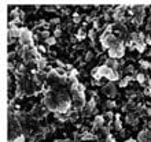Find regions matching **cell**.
I'll use <instances>...</instances> for the list:
<instances>
[{
  "mask_svg": "<svg viewBox=\"0 0 151 142\" xmlns=\"http://www.w3.org/2000/svg\"><path fill=\"white\" fill-rule=\"evenodd\" d=\"M100 77H106V78H109L110 81H115V79H118V75L115 74L111 68H109L107 66H104V67H99L96 78H100Z\"/></svg>",
  "mask_w": 151,
  "mask_h": 142,
  "instance_id": "obj_1",
  "label": "cell"
},
{
  "mask_svg": "<svg viewBox=\"0 0 151 142\" xmlns=\"http://www.w3.org/2000/svg\"><path fill=\"white\" fill-rule=\"evenodd\" d=\"M109 55L111 56V59H114V58H121V56L124 55V45L121 43H118L117 45L110 48V49H109Z\"/></svg>",
  "mask_w": 151,
  "mask_h": 142,
  "instance_id": "obj_2",
  "label": "cell"
},
{
  "mask_svg": "<svg viewBox=\"0 0 151 142\" xmlns=\"http://www.w3.org/2000/svg\"><path fill=\"white\" fill-rule=\"evenodd\" d=\"M102 43H103V45L106 48H113L114 45H117V38H115L113 34H110V33H106V34L102 37Z\"/></svg>",
  "mask_w": 151,
  "mask_h": 142,
  "instance_id": "obj_3",
  "label": "cell"
},
{
  "mask_svg": "<svg viewBox=\"0 0 151 142\" xmlns=\"http://www.w3.org/2000/svg\"><path fill=\"white\" fill-rule=\"evenodd\" d=\"M19 40L24 45H32V34L29 33L28 29H21Z\"/></svg>",
  "mask_w": 151,
  "mask_h": 142,
  "instance_id": "obj_4",
  "label": "cell"
},
{
  "mask_svg": "<svg viewBox=\"0 0 151 142\" xmlns=\"http://www.w3.org/2000/svg\"><path fill=\"white\" fill-rule=\"evenodd\" d=\"M137 139H139V142H151V133L150 131H142Z\"/></svg>",
  "mask_w": 151,
  "mask_h": 142,
  "instance_id": "obj_5",
  "label": "cell"
},
{
  "mask_svg": "<svg viewBox=\"0 0 151 142\" xmlns=\"http://www.w3.org/2000/svg\"><path fill=\"white\" fill-rule=\"evenodd\" d=\"M104 93H106V94H109V96H114L115 94V87H114V85H113V83H109L107 86L104 87Z\"/></svg>",
  "mask_w": 151,
  "mask_h": 142,
  "instance_id": "obj_6",
  "label": "cell"
},
{
  "mask_svg": "<svg viewBox=\"0 0 151 142\" xmlns=\"http://www.w3.org/2000/svg\"><path fill=\"white\" fill-rule=\"evenodd\" d=\"M106 66H107L109 68H111V70H113V68L115 70V68L118 67V63H117V62H115L114 59H109L107 62H106Z\"/></svg>",
  "mask_w": 151,
  "mask_h": 142,
  "instance_id": "obj_7",
  "label": "cell"
},
{
  "mask_svg": "<svg viewBox=\"0 0 151 142\" xmlns=\"http://www.w3.org/2000/svg\"><path fill=\"white\" fill-rule=\"evenodd\" d=\"M103 118L102 116H98V118L95 119V127H100V126H103Z\"/></svg>",
  "mask_w": 151,
  "mask_h": 142,
  "instance_id": "obj_8",
  "label": "cell"
},
{
  "mask_svg": "<svg viewBox=\"0 0 151 142\" xmlns=\"http://www.w3.org/2000/svg\"><path fill=\"white\" fill-rule=\"evenodd\" d=\"M10 36H15V37H19V36H21V30H18L17 28H11V30H10Z\"/></svg>",
  "mask_w": 151,
  "mask_h": 142,
  "instance_id": "obj_9",
  "label": "cell"
},
{
  "mask_svg": "<svg viewBox=\"0 0 151 142\" xmlns=\"http://www.w3.org/2000/svg\"><path fill=\"white\" fill-rule=\"evenodd\" d=\"M136 47H137V49H139L140 52L142 51H144V44L140 41V43H136Z\"/></svg>",
  "mask_w": 151,
  "mask_h": 142,
  "instance_id": "obj_10",
  "label": "cell"
},
{
  "mask_svg": "<svg viewBox=\"0 0 151 142\" xmlns=\"http://www.w3.org/2000/svg\"><path fill=\"white\" fill-rule=\"evenodd\" d=\"M84 37H85V33H84V30H80L78 34H77V38L81 40V38H84Z\"/></svg>",
  "mask_w": 151,
  "mask_h": 142,
  "instance_id": "obj_11",
  "label": "cell"
},
{
  "mask_svg": "<svg viewBox=\"0 0 151 142\" xmlns=\"http://www.w3.org/2000/svg\"><path fill=\"white\" fill-rule=\"evenodd\" d=\"M137 81H139L140 83H143L144 82V75H142V74L137 75Z\"/></svg>",
  "mask_w": 151,
  "mask_h": 142,
  "instance_id": "obj_12",
  "label": "cell"
},
{
  "mask_svg": "<svg viewBox=\"0 0 151 142\" xmlns=\"http://www.w3.org/2000/svg\"><path fill=\"white\" fill-rule=\"evenodd\" d=\"M47 44H55V38L54 37H50V38H47Z\"/></svg>",
  "mask_w": 151,
  "mask_h": 142,
  "instance_id": "obj_13",
  "label": "cell"
},
{
  "mask_svg": "<svg viewBox=\"0 0 151 142\" xmlns=\"http://www.w3.org/2000/svg\"><path fill=\"white\" fill-rule=\"evenodd\" d=\"M128 81H129V79H122V81H121V86H125L128 83Z\"/></svg>",
  "mask_w": 151,
  "mask_h": 142,
  "instance_id": "obj_14",
  "label": "cell"
},
{
  "mask_svg": "<svg viewBox=\"0 0 151 142\" xmlns=\"http://www.w3.org/2000/svg\"><path fill=\"white\" fill-rule=\"evenodd\" d=\"M14 142H24V138H22V137H21V138L15 139V141H14Z\"/></svg>",
  "mask_w": 151,
  "mask_h": 142,
  "instance_id": "obj_15",
  "label": "cell"
},
{
  "mask_svg": "<svg viewBox=\"0 0 151 142\" xmlns=\"http://www.w3.org/2000/svg\"><path fill=\"white\" fill-rule=\"evenodd\" d=\"M74 21H76V22H78V21H80V16L76 15V16H74Z\"/></svg>",
  "mask_w": 151,
  "mask_h": 142,
  "instance_id": "obj_16",
  "label": "cell"
},
{
  "mask_svg": "<svg viewBox=\"0 0 151 142\" xmlns=\"http://www.w3.org/2000/svg\"><path fill=\"white\" fill-rule=\"evenodd\" d=\"M60 34V30H55V36H59Z\"/></svg>",
  "mask_w": 151,
  "mask_h": 142,
  "instance_id": "obj_17",
  "label": "cell"
},
{
  "mask_svg": "<svg viewBox=\"0 0 151 142\" xmlns=\"http://www.w3.org/2000/svg\"><path fill=\"white\" fill-rule=\"evenodd\" d=\"M59 142H70L69 139H62V141H59Z\"/></svg>",
  "mask_w": 151,
  "mask_h": 142,
  "instance_id": "obj_18",
  "label": "cell"
},
{
  "mask_svg": "<svg viewBox=\"0 0 151 142\" xmlns=\"http://www.w3.org/2000/svg\"><path fill=\"white\" fill-rule=\"evenodd\" d=\"M127 142H136V141H135V139H128Z\"/></svg>",
  "mask_w": 151,
  "mask_h": 142,
  "instance_id": "obj_19",
  "label": "cell"
},
{
  "mask_svg": "<svg viewBox=\"0 0 151 142\" xmlns=\"http://www.w3.org/2000/svg\"><path fill=\"white\" fill-rule=\"evenodd\" d=\"M148 44H151V40H150V41H148Z\"/></svg>",
  "mask_w": 151,
  "mask_h": 142,
  "instance_id": "obj_20",
  "label": "cell"
}]
</instances>
